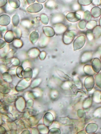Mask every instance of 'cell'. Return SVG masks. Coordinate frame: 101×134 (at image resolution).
Segmentation results:
<instances>
[{
    "label": "cell",
    "mask_w": 101,
    "mask_h": 134,
    "mask_svg": "<svg viewBox=\"0 0 101 134\" xmlns=\"http://www.w3.org/2000/svg\"><path fill=\"white\" fill-rule=\"evenodd\" d=\"M12 31L16 37L18 38H20L22 33L20 29L17 27L14 26L13 28Z\"/></svg>",
    "instance_id": "obj_17"
},
{
    "label": "cell",
    "mask_w": 101,
    "mask_h": 134,
    "mask_svg": "<svg viewBox=\"0 0 101 134\" xmlns=\"http://www.w3.org/2000/svg\"><path fill=\"white\" fill-rule=\"evenodd\" d=\"M10 22V17L6 15H1L0 17V25L2 26H6L9 25Z\"/></svg>",
    "instance_id": "obj_10"
},
{
    "label": "cell",
    "mask_w": 101,
    "mask_h": 134,
    "mask_svg": "<svg viewBox=\"0 0 101 134\" xmlns=\"http://www.w3.org/2000/svg\"><path fill=\"white\" fill-rule=\"evenodd\" d=\"M40 20L41 22L44 24L46 25L48 24L49 19L47 16L44 14H42L40 17Z\"/></svg>",
    "instance_id": "obj_21"
},
{
    "label": "cell",
    "mask_w": 101,
    "mask_h": 134,
    "mask_svg": "<svg viewBox=\"0 0 101 134\" xmlns=\"http://www.w3.org/2000/svg\"><path fill=\"white\" fill-rule=\"evenodd\" d=\"M85 42V38L84 35H81L77 37L73 43L74 50L75 51L81 48Z\"/></svg>",
    "instance_id": "obj_1"
},
{
    "label": "cell",
    "mask_w": 101,
    "mask_h": 134,
    "mask_svg": "<svg viewBox=\"0 0 101 134\" xmlns=\"http://www.w3.org/2000/svg\"><path fill=\"white\" fill-rule=\"evenodd\" d=\"M84 19L87 21H89L92 18L91 14L88 11H86L84 13Z\"/></svg>",
    "instance_id": "obj_23"
},
{
    "label": "cell",
    "mask_w": 101,
    "mask_h": 134,
    "mask_svg": "<svg viewBox=\"0 0 101 134\" xmlns=\"http://www.w3.org/2000/svg\"><path fill=\"white\" fill-rule=\"evenodd\" d=\"M93 70L96 73H98L101 70V61L98 58H95L93 60L92 64Z\"/></svg>",
    "instance_id": "obj_7"
},
{
    "label": "cell",
    "mask_w": 101,
    "mask_h": 134,
    "mask_svg": "<svg viewBox=\"0 0 101 134\" xmlns=\"http://www.w3.org/2000/svg\"><path fill=\"white\" fill-rule=\"evenodd\" d=\"M99 26L101 27V16L99 20Z\"/></svg>",
    "instance_id": "obj_33"
},
{
    "label": "cell",
    "mask_w": 101,
    "mask_h": 134,
    "mask_svg": "<svg viewBox=\"0 0 101 134\" xmlns=\"http://www.w3.org/2000/svg\"><path fill=\"white\" fill-rule=\"evenodd\" d=\"M92 33L95 38H98L101 35V27L99 25L96 26L93 29Z\"/></svg>",
    "instance_id": "obj_13"
},
{
    "label": "cell",
    "mask_w": 101,
    "mask_h": 134,
    "mask_svg": "<svg viewBox=\"0 0 101 134\" xmlns=\"http://www.w3.org/2000/svg\"><path fill=\"white\" fill-rule=\"evenodd\" d=\"M39 37V35L38 33L36 31H34L30 34V39L32 42L35 43Z\"/></svg>",
    "instance_id": "obj_14"
},
{
    "label": "cell",
    "mask_w": 101,
    "mask_h": 134,
    "mask_svg": "<svg viewBox=\"0 0 101 134\" xmlns=\"http://www.w3.org/2000/svg\"><path fill=\"white\" fill-rule=\"evenodd\" d=\"M43 30L44 34L48 37H51L54 35L55 32L53 28L49 26H44Z\"/></svg>",
    "instance_id": "obj_9"
},
{
    "label": "cell",
    "mask_w": 101,
    "mask_h": 134,
    "mask_svg": "<svg viewBox=\"0 0 101 134\" xmlns=\"http://www.w3.org/2000/svg\"><path fill=\"white\" fill-rule=\"evenodd\" d=\"M46 0H37V2L39 3H43L46 1Z\"/></svg>",
    "instance_id": "obj_32"
},
{
    "label": "cell",
    "mask_w": 101,
    "mask_h": 134,
    "mask_svg": "<svg viewBox=\"0 0 101 134\" xmlns=\"http://www.w3.org/2000/svg\"><path fill=\"white\" fill-rule=\"evenodd\" d=\"M77 115L80 118H85L86 114L85 111L83 109H79L77 111Z\"/></svg>",
    "instance_id": "obj_24"
},
{
    "label": "cell",
    "mask_w": 101,
    "mask_h": 134,
    "mask_svg": "<svg viewBox=\"0 0 101 134\" xmlns=\"http://www.w3.org/2000/svg\"><path fill=\"white\" fill-rule=\"evenodd\" d=\"M8 2L10 6L14 9L19 8L20 5V2L19 0H9Z\"/></svg>",
    "instance_id": "obj_15"
},
{
    "label": "cell",
    "mask_w": 101,
    "mask_h": 134,
    "mask_svg": "<svg viewBox=\"0 0 101 134\" xmlns=\"http://www.w3.org/2000/svg\"><path fill=\"white\" fill-rule=\"evenodd\" d=\"M7 0H0V7L1 8L5 6L7 3Z\"/></svg>",
    "instance_id": "obj_29"
},
{
    "label": "cell",
    "mask_w": 101,
    "mask_h": 134,
    "mask_svg": "<svg viewBox=\"0 0 101 134\" xmlns=\"http://www.w3.org/2000/svg\"><path fill=\"white\" fill-rule=\"evenodd\" d=\"M35 0H27V1L29 5L34 3L35 2Z\"/></svg>",
    "instance_id": "obj_30"
},
{
    "label": "cell",
    "mask_w": 101,
    "mask_h": 134,
    "mask_svg": "<svg viewBox=\"0 0 101 134\" xmlns=\"http://www.w3.org/2000/svg\"><path fill=\"white\" fill-rule=\"evenodd\" d=\"M15 35L12 31H7L5 34L4 38L5 40L8 42L12 41L14 38Z\"/></svg>",
    "instance_id": "obj_11"
},
{
    "label": "cell",
    "mask_w": 101,
    "mask_h": 134,
    "mask_svg": "<svg viewBox=\"0 0 101 134\" xmlns=\"http://www.w3.org/2000/svg\"><path fill=\"white\" fill-rule=\"evenodd\" d=\"M55 5V3L53 1H48L45 4L46 7L49 9L54 8Z\"/></svg>",
    "instance_id": "obj_22"
},
{
    "label": "cell",
    "mask_w": 101,
    "mask_h": 134,
    "mask_svg": "<svg viewBox=\"0 0 101 134\" xmlns=\"http://www.w3.org/2000/svg\"><path fill=\"white\" fill-rule=\"evenodd\" d=\"M100 60H101V56H100Z\"/></svg>",
    "instance_id": "obj_35"
},
{
    "label": "cell",
    "mask_w": 101,
    "mask_h": 134,
    "mask_svg": "<svg viewBox=\"0 0 101 134\" xmlns=\"http://www.w3.org/2000/svg\"><path fill=\"white\" fill-rule=\"evenodd\" d=\"M91 14L95 18L99 17L101 15V9L98 7H95L91 11Z\"/></svg>",
    "instance_id": "obj_12"
},
{
    "label": "cell",
    "mask_w": 101,
    "mask_h": 134,
    "mask_svg": "<svg viewBox=\"0 0 101 134\" xmlns=\"http://www.w3.org/2000/svg\"><path fill=\"white\" fill-rule=\"evenodd\" d=\"M100 99L101 100V95L100 96Z\"/></svg>",
    "instance_id": "obj_34"
},
{
    "label": "cell",
    "mask_w": 101,
    "mask_h": 134,
    "mask_svg": "<svg viewBox=\"0 0 101 134\" xmlns=\"http://www.w3.org/2000/svg\"><path fill=\"white\" fill-rule=\"evenodd\" d=\"M75 35V32L73 31H66L64 33L63 36L64 43L66 44L70 43L73 40Z\"/></svg>",
    "instance_id": "obj_2"
},
{
    "label": "cell",
    "mask_w": 101,
    "mask_h": 134,
    "mask_svg": "<svg viewBox=\"0 0 101 134\" xmlns=\"http://www.w3.org/2000/svg\"><path fill=\"white\" fill-rule=\"evenodd\" d=\"M96 85L101 89V73L96 74L95 76Z\"/></svg>",
    "instance_id": "obj_18"
},
{
    "label": "cell",
    "mask_w": 101,
    "mask_h": 134,
    "mask_svg": "<svg viewBox=\"0 0 101 134\" xmlns=\"http://www.w3.org/2000/svg\"><path fill=\"white\" fill-rule=\"evenodd\" d=\"M42 4L38 3H34L29 6L27 8V11L32 13H36L40 12L42 9Z\"/></svg>",
    "instance_id": "obj_4"
},
{
    "label": "cell",
    "mask_w": 101,
    "mask_h": 134,
    "mask_svg": "<svg viewBox=\"0 0 101 134\" xmlns=\"http://www.w3.org/2000/svg\"><path fill=\"white\" fill-rule=\"evenodd\" d=\"M66 18L68 21L72 22H76L81 18V16L78 14L74 12L68 13L66 15Z\"/></svg>",
    "instance_id": "obj_6"
},
{
    "label": "cell",
    "mask_w": 101,
    "mask_h": 134,
    "mask_svg": "<svg viewBox=\"0 0 101 134\" xmlns=\"http://www.w3.org/2000/svg\"><path fill=\"white\" fill-rule=\"evenodd\" d=\"M95 84L94 80L92 75L87 77L85 79L84 85L87 91H91L93 88Z\"/></svg>",
    "instance_id": "obj_3"
},
{
    "label": "cell",
    "mask_w": 101,
    "mask_h": 134,
    "mask_svg": "<svg viewBox=\"0 0 101 134\" xmlns=\"http://www.w3.org/2000/svg\"><path fill=\"white\" fill-rule=\"evenodd\" d=\"M97 25V22L94 20L90 21L86 25L87 28L89 29H93Z\"/></svg>",
    "instance_id": "obj_20"
},
{
    "label": "cell",
    "mask_w": 101,
    "mask_h": 134,
    "mask_svg": "<svg viewBox=\"0 0 101 134\" xmlns=\"http://www.w3.org/2000/svg\"><path fill=\"white\" fill-rule=\"evenodd\" d=\"M86 21L84 20H82L79 23V27L81 29H84L86 27Z\"/></svg>",
    "instance_id": "obj_26"
},
{
    "label": "cell",
    "mask_w": 101,
    "mask_h": 134,
    "mask_svg": "<svg viewBox=\"0 0 101 134\" xmlns=\"http://www.w3.org/2000/svg\"><path fill=\"white\" fill-rule=\"evenodd\" d=\"M92 1V0H78V2L80 4L85 6L90 4Z\"/></svg>",
    "instance_id": "obj_25"
},
{
    "label": "cell",
    "mask_w": 101,
    "mask_h": 134,
    "mask_svg": "<svg viewBox=\"0 0 101 134\" xmlns=\"http://www.w3.org/2000/svg\"><path fill=\"white\" fill-rule=\"evenodd\" d=\"M53 28L55 33L58 34L65 32L67 29L65 25L61 23L55 24L53 26Z\"/></svg>",
    "instance_id": "obj_5"
},
{
    "label": "cell",
    "mask_w": 101,
    "mask_h": 134,
    "mask_svg": "<svg viewBox=\"0 0 101 134\" xmlns=\"http://www.w3.org/2000/svg\"><path fill=\"white\" fill-rule=\"evenodd\" d=\"M77 134H86V133L84 130H83L79 132Z\"/></svg>",
    "instance_id": "obj_31"
},
{
    "label": "cell",
    "mask_w": 101,
    "mask_h": 134,
    "mask_svg": "<svg viewBox=\"0 0 101 134\" xmlns=\"http://www.w3.org/2000/svg\"><path fill=\"white\" fill-rule=\"evenodd\" d=\"M92 2L93 4L95 5L99 6L101 4V0L92 1Z\"/></svg>",
    "instance_id": "obj_28"
},
{
    "label": "cell",
    "mask_w": 101,
    "mask_h": 134,
    "mask_svg": "<svg viewBox=\"0 0 101 134\" xmlns=\"http://www.w3.org/2000/svg\"><path fill=\"white\" fill-rule=\"evenodd\" d=\"M25 23L23 21H22L21 23L22 25L26 27H29L31 26V23L29 21L25 20L24 21Z\"/></svg>",
    "instance_id": "obj_27"
},
{
    "label": "cell",
    "mask_w": 101,
    "mask_h": 134,
    "mask_svg": "<svg viewBox=\"0 0 101 134\" xmlns=\"http://www.w3.org/2000/svg\"><path fill=\"white\" fill-rule=\"evenodd\" d=\"M63 16L61 15H56L54 16L52 19V21L55 24L59 23L63 20Z\"/></svg>",
    "instance_id": "obj_16"
},
{
    "label": "cell",
    "mask_w": 101,
    "mask_h": 134,
    "mask_svg": "<svg viewBox=\"0 0 101 134\" xmlns=\"http://www.w3.org/2000/svg\"><path fill=\"white\" fill-rule=\"evenodd\" d=\"M98 128V125L95 123H91L88 124L85 128V130L87 133L89 134L95 133Z\"/></svg>",
    "instance_id": "obj_8"
},
{
    "label": "cell",
    "mask_w": 101,
    "mask_h": 134,
    "mask_svg": "<svg viewBox=\"0 0 101 134\" xmlns=\"http://www.w3.org/2000/svg\"><path fill=\"white\" fill-rule=\"evenodd\" d=\"M12 22L13 25L16 27L19 22V18L18 15L15 14L13 16L12 19Z\"/></svg>",
    "instance_id": "obj_19"
}]
</instances>
